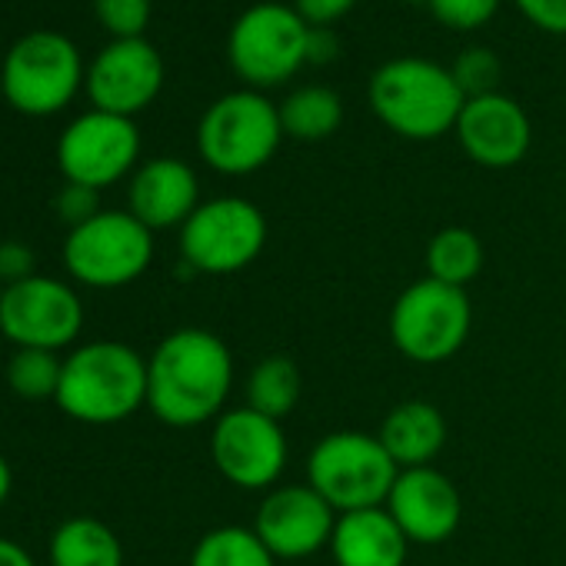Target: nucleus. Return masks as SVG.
<instances>
[{"mask_svg":"<svg viewBox=\"0 0 566 566\" xmlns=\"http://www.w3.org/2000/svg\"><path fill=\"white\" fill-rule=\"evenodd\" d=\"M94 111L130 117L147 111L164 87V57L144 38L107 44L84 77Z\"/></svg>","mask_w":566,"mask_h":566,"instance_id":"nucleus-15","label":"nucleus"},{"mask_svg":"<svg viewBox=\"0 0 566 566\" xmlns=\"http://www.w3.org/2000/svg\"><path fill=\"white\" fill-rule=\"evenodd\" d=\"M84 331V304L71 283L57 276H31L0 294V334L18 350L61 354Z\"/></svg>","mask_w":566,"mask_h":566,"instance_id":"nucleus-11","label":"nucleus"},{"mask_svg":"<svg viewBox=\"0 0 566 566\" xmlns=\"http://www.w3.org/2000/svg\"><path fill=\"white\" fill-rule=\"evenodd\" d=\"M457 140L463 154L490 170L516 167L533 140V127L526 111L506 94L470 97L457 120Z\"/></svg>","mask_w":566,"mask_h":566,"instance_id":"nucleus-17","label":"nucleus"},{"mask_svg":"<svg viewBox=\"0 0 566 566\" xmlns=\"http://www.w3.org/2000/svg\"><path fill=\"white\" fill-rule=\"evenodd\" d=\"M473 327V307L463 287L417 280L390 307V340L400 357L433 367L453 360Z\"/></svg>","mask_w":566,"mask_h":566,"instance_id":"nucleus-9","label":"nucleus"},{"mask_svg":"<svg viewBox=\"0 0 566 566\" xmlns=\"http://www.w3.org/2000/svg\"><path fill=\"white\" fill-rule=\"evenodd\" d=\"M94 14L114 41H134L150 24V0H94Z\"/></svg>","mask_w":566,"mask_h":566,"instance_id":"nucleus-28","label":"nucleus"},{"mask_svg":"<svg viewBox=\"0 0 566 566\" xmlns=\"http://www.w3.org/2000/svg\"><path fill=\"white\" fill-rule=\"evenodd\" d=\"M301 390H304L301 367L291 357L273 354V357H263L250 370V377H247V407L270 417V420H283V417H291L297 410Z\"/></svg>","mask_w":566,"mask_h":566,"instance_id":"nucleus-23","label":"nucleus"},{"mask_svg":"<svg viewBox=\"0 0 566 566\" xmlns=\"http://www.w3.org/2000/svg\"><path fill=\"white\" fill-rule=\"evenodd\" d=\"M266 243V217L243 197L203 200L180 227V253L190 270L230 276L247 270Z\"/></svg>","mask_w":566,"mask_h":566,"instance_id":"nucleus-10","label":"nucleus"},{"mask_svg":"<svg viewBox=\"0 0 566 566\" xmlns=\"http://www.w3.org/2000/svg\"><path fill=\"white\" fill-rule=\"evenodd\" d=\"M54 210L61 217V223H67V230L94 220L104 207H101V190L84 187V184H67L61 187V193L54 197Z\"/></svg>","mask_w":566,"mask_h":566,"instance_id":"nucleus-30","label":"nucleus"},{"mask_svg":"<svg viewBox=\"0 0 566 566\" xmlns=\"http://www.w3.org/2000/svg\"><path fill=\"white\" fill-rule=\"evenodd\" d=\"M337 34L331 28H311V44H307V64H327L337 57Z\"/></svg>","mask_w":566,"mask_h":566,"instance_id":"nucleus-34","label":"nucleus"},{"mask_svg":"<svg viewBox=\"0 0 566 566\" xmlns=\"http://www.w3.org/2000/svg\"><path fill=\"white\" fill-rule=\"evenodd\" d=\"M327 549L337 566H403L410 539L387 506H374L340 513Z\"/></svg>","mask_w":566,"mask_h":566,"instance_id":"nucleus-19","label":"nucleus"},{"mask_svg":"<svg viewBox=\"0 0 566 566\" xmlns=\"http://www.w3.org/2000/svg\"><path fill=\"white\" fill-rule=\"evenodd\" d=\"M307 44L311 24L291 4L263 0L233 21L227 57L250 91H263L287 84L307 64Z\"/></svg>","mask_w":566,"mask_h":566,"instance_id":"nucleus-7","label":"nucleus"},{"mask_svg":"<svg viewBox=\"0 0 566 566\" xmlns=\"http://www.w3.org/2000/svg\"><path fill=\"white\" fill-rule=\"evenodd\" d=\"M430 11L450 31H476L493 21L500 0H430Z\"/></svg>","mask_w":566,"mask_h":566,"instance_id":"nucleus-29","label":"nucleus"},{"mask_svg":"<svg viewBox=\"0 0 566 566\" xmlns=\"http://www.w3.org/2000/svg\"><path fill=\"white\" fill-rule=\"evenodd\" d=\"M38 276V253L24 240H4L0 243V283L11 287V283Z\"/></svg>","mask_w":566,"mask_h":566,"instance_id":"nucleus-31","label":"nucleus"},{"mask_svg":"<svg viewBox=\"0 0 566 566\" xmlns=\"http://www.w3.org/2000/svg\"><path fill=\"white\" fill-rule=\"evenodd\" d=\"M370 111L407 140H437L457 130L467 97L450 67L427 57H394L380 64L367 87Z\"/></svg>","mask_w":566,"mask_h":566,"instance_id":"nucleus-3","label":"nucleus"},{"mask_svg":"<svg viewBox=\"0 0 566 566\" xmlns=\"http://www.w3.org/2000/svg\"><path fill=\"white\" fill-rule=\"evenodd\" d=\"M280 107L260 91H233L217 97L197 124V150L203 164L227 177H247L273 160L280 140Z\"/></svg>","mask_w":566,"mask_h":566,"instance_id":"nucleus-4","label":"nucleus"},{"mask_svg":"<svg viewBox=\"0 0 566 566\" xmlns=\"http://www.w3.org/2000/svg\"><path fill=\"white\" fill-rule=\"evenodd\" d=\"M427 276L450 283V287H467L483 270V240L467 227H443L427 243Z\"/></svg>","mask_w":566,"mask_h":566,"instance_id":"nucleus-24","label":"nucleus"},{"mask_svg":"<svg viewBox=\"0 0 566 566\" xmlns=\"http://www.w3.org/2000/svg\"><path fill=\"white\" fill-rule=\"evenodd\" d=\"M54 403L81 423H120L147 407V360L120 340L81 344L64 357Z\"/></svg>","mask_w":566,"mask_h":566,"instance_id":"nucleus-2","label":"nucleus"},{"mask_svg":"<svg viewBox=\"0 0 566 566\" xmlns=\"http://www.w3.org/2000/svg\"><path fill=\"white\" fill-rule=\"evenodd\" d=\"M407 4H430V0H407Z\"/></svg>","mask_w":566,"mask_h":566,"instance_id":"nucleus-37","label":"nucleus"},{"mask_svg":"<svg viewBox=\"0 0 566 566\" xmlns=\"http://www.w3.org/2000/svg\"><path fill=\"white\" fill-rule=\"evenodd\" d=\"M87 67L71 38L57 31H31L11 44L0 67V94L28 117L61 114L81 91Z\"/></svg>","mask_w":566,"mask_h":566,"instance_id":"nucleus-5","label":"nucleus"},{"mask_svg":"<svg viewBox=\"0 0 566 566\" xmlns=\"http://www.w3.org/2000/svg\"><path fill=\"white\" fill-rule=\"evenodd\" d=\"M210 457L217 473L237 490H273L287 470V433L247 403L223 410L210 430Z\"/></svg>","mask_w":566,"mask_h":566,"instance_id":"nucleus-12","label":"nucleus"},{"mask_svg":"<svg viewBox=\"0 0 566 566\" xmlns=\"http://www.w3.org/2000/svg\"><path fill=\"white\" fill-rule=\"evenodd\" d=\"M357 0H294V11L311 24V28H334L340 18L354 11Z\"/></svg>","mask_w":566,"mask_h":566,"instance_id":"nucleus-33","label":"nucleus"},{"mask_svg":"<svg viewBox=\"0 0 566 566\" xmlns=\"http://www.w3.org/2000/svg\"><path fill=\"white\" fill-rule=\"evenodd\" d=\"M140 157V130L130 117L87 111L57 140V167L67 184L104 190L134 174Z\"/></svg>","mask_w":566,"mask_h":566,"instance_id":"nucleus-13","label":"nucleus"},{"mask_svg":"<svg viewBox=\"0 0 566 566\" xmlns=\"http://www.w3.org/2000/svg\"><path fill=\"white\" fill-rule=\"evenodd\" d=\"M71 280L94 291H117L140 280L154 260V230L130 210H101L94 220L67 230L61 250Z\"/></svg>","mask_w":566,"mask_h":566,"instance_id":"nucleus-8","label":"nucleus"},{"mask_svg":"<svg viewBox=\"0 0 566 566\" xmlns=\"http://www.w3.org/2000/svg\"><path fill=\"white\" fill-rule=\"evenodd\" d=\"M377 440L400 470L433 467L437 453L447 443V420L427 400H403L390 407L377 430Z\"/></svg>","mask_w":566,"mask_h":566,"instance_id":"nucleus-20","label":"nucleus"},{"mask_svg":"<svg viewBox=\"0 0 566 566\" xmlns=\"http://www.w3.org/2000/svg\"><path fill=\"white\" fill-rule=\"evenodd\" d=\"M400 467L390 460L377 433L337 430L327 433L307 457V483L337 510H374L384 506Z\"/></svg>","mask_w":566,"mask_h":566,"instance_id":"nucleus-6","label":"nucleus"},{"mask_svg":"<svg viewBox=\"0 0 566 566\" xmlns=\"http://www.w3.org/2000/svg\"><path fill=\"white\" fill-rule=\"evenodd\" d=\"M337 516L340 513L311 483H287L266 490L256 506L253 533L273 559H304L331 546Z\"/></svg>","mask_w":566,"mask_h":566,"instance_id":"nucleus-14","label":"nucleus"},{"mask_svg":"<svg viewBox=\"0 0 566 566\" xmlns=\"http://www.w3.org/2000/svg\"><path fill=\"white\" fill-rule=\"evenodd\" d=\"M530 24L546 34H566V0H516Z\"/></svg>","mask_w":566,"mask_h":566,"instance_id":"nucleus-32","label":"nucleus"},{"mask_svg":"<svg viewBox=\"0 0 566 566\" xmlns=\"http://www.w3.org/2000/svg\"><path fill=\"white\" fill-rule=\"evenodd\" d=\"M190 566H276L273 553L260 543L253 526H217L207 530L193 553Z\"/></svg>","mask_w":566,"mask_h":566,"instance_id":"nucleus-25","label":"nucleus"},{"mask_svg":"<svg viewBox=\"0 0 566 566\" xmlns=\"http://www.w3.org/2000/svg\"><path fill=\"white\" fill-rule=\"evenodd\" d=\"M230 390V347L203 327L167 334L147 360V407L160 423L174 430H190L217 420L227 407Z\"/></svg>","mask_w":566,"mask_h":566,"instance_id":"nucleus-1","label":"nucleus"},{"mask_svg":"<svg viewBox=\"0 0 566 566\" xmlns=\"http://www.w3.org/2000/svg\"><path fill=\"white\" fill-rule=\"evenodd\" d=\"M11 486H14V470H11L8 457L0 453V506L8 503V496H11Z\"/></svg>","mask_w":566,"mask_h":566,"instance_id":"nucleus-36","label":"nucleus"},{"mask_svg":"<svg viewBox=\"0 0 566 566\" xmlns=\"http://www.w3.org/2000/svg\"><path fill=\"white\" fill-rule=\"evenodd\" d=\"M384 506L397 520L403 536L420 546L447 543L460 530V520H463L460 490L437 467L400 470Z\"/></svg>","mask_w":566,"mask_h":566,"instance_id":"nucleus-16","label":"nucleus"},{"mask_svg":"<svg viewBox=\"0 0 566 566\" xmlns=\"http://www.w3.org/2000/svg\"><path fill=\"white\" fill-rule=\"evenodd\" d=\"M51 566H124L120 536L94 516H71L51 536Z\"/></svg>","mask_w":566,"mask_h":566,"instance_id":"nucleus-21","label":"nucleus"},{"mask_svg":"<svg viewBox=\"0 0 566 566\" xmlns=\"http://www.w3.org/2000/svg\"><path fill=\"white\" fill-rule=\"evenodd\" d=\"M500 57L490 51V48H467L457 54L450 74L460 87V94L470 101V97H486V94H496V84H500Z\"/></svg>","mask_w":566,"mask_h":566,"instance_id":"nucleus-27","label":"nucleus"},{"mask_svg":"<svg viewBox=\"0 0 566 566\" xmlns=\"http://www.w3.org/2000/svg\"><path fill=\"white\" fill-rule=\"evenodd\" d=\"M0 294H4V283H0Z\"/></svg>","mask_w":566,"mask_h":566,"instance_id":"nucleus-38","label":"nucleus"},{"mask_svg":"<svg viewBox=\"0 0 566 566\" xmlns=\"http://www.w3.org/2000/svg\"><path fill=\"white\" fill-rule=\"evenodd\" d=\"M0 566H38V563H34V556L21 543L0 536Z\"/></svg>","mask_w":566,"mask_h":566,"instance_id":"nucleus-35","label":"nucleus"},{"mask_svg":"<svg viewBox=\"0 0 566 566\" xmlns=\"http://www.w3.org/2000/svg\"><path fill=\"white\" fill-rule=\"evenodd\" d=\"M64 357L51 350H14L8 360V387L24 400H57Z\"/></svg>","mask_w":566,"mask_h":566,"instance_id":"nucleus-26","label":"nucleus"},{"mask_svg":"<svg viewBox=\"0 0 566 566\" xmlns=\"http://www.w3.org/2000/svg\"><path fill=\"white\" fill-rule=\"evenodd\" d=\"M280 124H283V134L294 140H307V144L327 140L344 124V101L334 87H324V84L297 87L280 104Z\"/></svg>","mask_w":566,"mask_h":566,"instance_id":"nucleus-22","label":"nucleus"},{"mask_svg":"<svg viewBox=\"0 0 566 566\" xmlns=\"http://www.w3.org/2000/svg\"><path fill=\"white\" fill-rule=\"evenodd\" d=\"M200 207V180L190 164L177 157H154L130 174L127 210L147 230H174Z\"/></svg>","mask_w":566,"mask_h":566,"instance_id":"nucleus-18","label":"nucleus"}]
</instances>
